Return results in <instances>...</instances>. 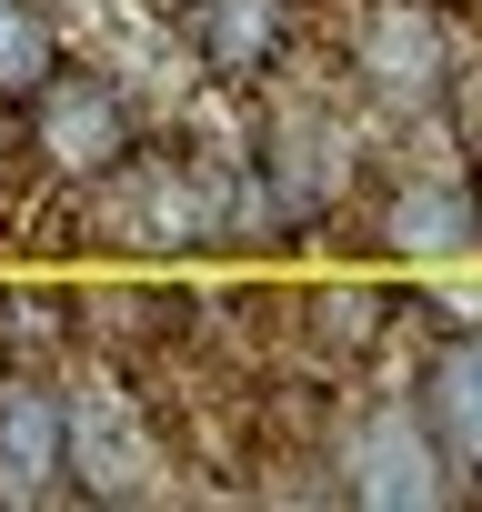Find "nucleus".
I'll use <instances>...</instances> for the list:
<instances>
[{
    "instance_id": "nucleus-1",
    "label": "nucleus",
    "mask_w": 482,
    "mask_h": 512,
    "mask_svg": "<svg viewBox=\"0 0 482 512\" xmlns=\"http://www.w3.org/2000/svg\"><path fill=\"white\" fill-rule=\"evenodd\" d=\"M332 492H342V502H362V512H442V502L462 492V472L442 462L432 422H422V412L392 392V402H372V412L342 432Z\"/></svg>"
},
{
    "instance_id": "nucleus-2",
    "label": "nucleus",
    "mask_w": 482,
    "mask_h": 512,
    "mask_svg": "<svg viewBox=\"0 0 482 512\" xmlns=\"http://www.w3.org/2000/svg\"><path fill=\"white\" fill-rule=\"evenodd\" d=\"M61 472L81 502H171V462H161V442L121 382L61 392Z\"/></svg>"
},
{
    "instance_id": "nucleus-3",
    "label": "nucleus",
    "mask_w": 482,
    "mask_h": 512,
    "mask_svg": "<svg viewBox=\"0 0 482 512\" xmlns=\"http://www.w3.org/2000/svg\"><path fill=\"white\" fill-rule=\"evenodd\" d=\"M452 21L432 11V0H372V11L352 21V71H362V91L382 101V111H442V81H452Z\"/></svg>"
},
{
    "instance_id": "nucleus-4",
    "label": "nucleus",
    "mask_w": 482,
    "mask_h": 512,
    "mask_svg": "<svg viewBox=\"0 0 482 512\" xmlns=\"http://www.w3.org/2000/svg\"><path fill=\"white\" fill-rule=\"evenodd\" d=\"M131 131H141V111H131V91H121L111 71H51V81L31 91V151H41L61 181L111 171V161L131 151Z\"/></svg>"
},
{
    "instance_id": "nucleus-5",
    "label": "nucleus",
    "mask_w": 482,
    "mask_h": 512,
    "mask_svg": "<svg viewBox=\"0 0 482 512\" xmlns=\"http://www.w3.org/2000/svg\"><path fill=\"white\" fill-rule=\"evenodd\" d=\"M161 21L221 91H252L292 51V0H161Z\"/></svg>"
},
{
    "instance_id": "nucleus-6",
    "label": "nucleus",
    "mask_w": 482,
    "mask_h": 512,
    "mask_svg": "<svg viewBox=\"0 0 482 512\" xmlns=\"http://www.w3.org/2000/svg\"><path fill=\"white\" fill-rule=\"evenodd\" d=\"M252 171L272 181L282 221H312L322 201H342V181H352V141H342L332 111H272V131L252 141Z\"/></svg>"
},
{
    "instance_id": "nucleus-7",
    "label": "nucleus",
    "mask_w": 482,
    "mask_h": 512,
    "mask_svg": "<svg viewBox=\"0 0 482 512\" xmlns=\"http://www.w3.org/2000/svg\"><path fill=\"white\" fill-rule=\"evenodd\" d=\"M382 251L412 272H452L482 251V211H472V181H402L382 201Z\"/></svg>"
},
{
    "instance_id": "nucleus-8",
    "label": "nucleus",
    "mask_w": 482,
    "mask_h": 512,
    "mask_svg": "<svg viewBox=\"0 0 482 512\" xmlns=\"http://www.w3.org/2000/svg\"><path fill=\"white\" fill-rule=\"evenodd\" d=\"M61 492V392L41 372H0V502H51Z\"/></svg>"
},
{
    "instance_id": "nucleus-9",
    "label": "nucleus",
    "mask_w": 482,
    "mask_h": 512,
    "mask_svg": "<svg viewBox=\"0 0 482 512\" xmlns=\"http://www.w3.org/2000/svg\"><path fill=\"white\" fill-rule=\"evenodd\" d=\"M422 422L462 482H482V332H452L422 372Z\"/></svg>"
},
{
    "instance_id": "nucleus-10",
    "label": "nucleus",
    "mask_w": 482,
    "mask_h": 512,
    "mask_svg": "<svg viewBox=\"0 0 482 512\" xmlns=\"http://www.w3.org/2000/svg\"><path fill=\"white\" fill-rule=\"evenodd\" d=\"M61 71V31L41 0H0V101H31Z\"/></svg>"
},
{
    "instance_id": "nucleus-11",
    "label": "nucleus",
    "mask_w": 482,
    "mask_h": 512,
    "mask_svg": "<svg viewBox=\"0 0 482 512\" xmlns=\"http://www.w3.org/2000/svg\"><path fill=\"white\" fill-rule=\"evenodd\" d=\"M302 332H312V352L352 362V352H372V342H382V302H372L362 282H332V292H312V302H302Z\"/></svg>"
},
{
    "instance_id": "nucleus-12",
    "label": "nucleus",
    "mask_w": 482,
    "mask_h": 512,
    "mask_svg": "<svg viewBox=\"0 0 482 512\" xmlns=\"http://www.w3.org/2000/svg\"><path fill=\"white\" fill-rule=\"evenodd\" d=\"M61 342H71V312H51V292L0 282V362H11V372H31V362H51Z\"/></svg>"
},
{
    "instance_id": "nucleus-13",
    "label": "nucleus",
    "mask_w": 482,
    "mask_h": 512,
    "mask_svg": "<svg viewBox=\"0 0 482 512\" xmlns=\"http://www.w3.org/2000/svg\"><path fill=\"white\" fill-rule=\"evenodd\" d=\"M432 121H452L462 131V151H482V61H452V81H442V111Z\"/></svg>"
},
{
    "instance_id": "nucleus-14",
    "label": "nucleus",
    "mask_w": 482,
    "mask_h": 512,
    "mask_svg": "<svg viewBox=\"0 0 482 512\" xmlns=\"http://www.w3.org/2000/svg\"><path fill=\"white\" fill-rule=\"evenodd\" d=\"M472 211H482V151H472Z\"/></svg>"
}]
</instances>
